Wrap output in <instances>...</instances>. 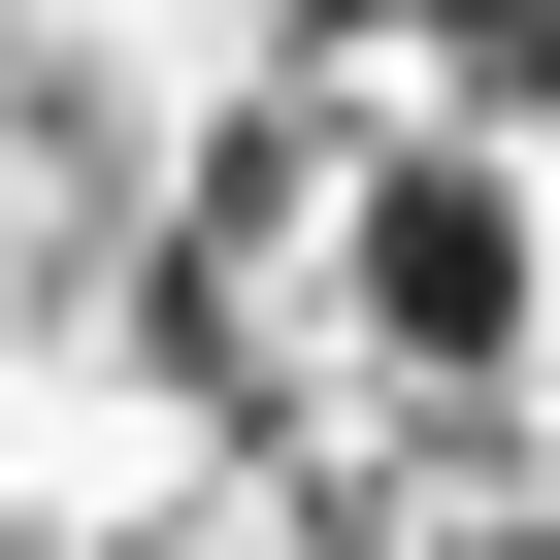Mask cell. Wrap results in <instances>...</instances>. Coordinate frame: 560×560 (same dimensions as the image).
Masks as SVG:
<instances>
[{
	"instance_id": "6da1fadb",
	"label": "cell",
	"mask_w": 560,
	"mask_h": 560,
	"mask_svg": "<svg viewBox=\"0 0 560 560\" xmlns=\"http://www.w3.org/2000/svg\"><path fill=\"white\" fill-rule=\"evenodd\" d=\"M363 363H429V396H494V330H527V198L494 165H363Z\"/></svg>"
}]
</instances>
